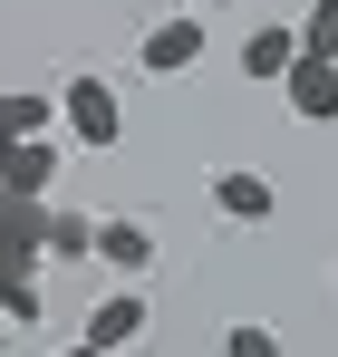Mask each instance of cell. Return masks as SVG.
<instances>
[{
    "label": "cell",
    "mask_w": 338,
    "mask_h": 357,
    "mask_svg": "<svg viewBox=\"0 0 338 357\" xmlns=\"http://www.w3.org/2000/svg\"><path fill=\"white\" fill-rule=\"evenodd\" d=\"M281 97L300 126H338V59H290L281 68Z\"/></svg>",
    "instance_id": "cell-6"
},
{
    "label": "cell",
    "mask_w": 338,
    "mask_h": 357,
    "mask_svg": "<svg viewBox=\"0 0 338 357\" xmlns=\"http://www.w3.org/2000/svg\"><path fill=\"white\" fill-rule=\"evenodd\" d=\"M58 357H107V348H87V338H78V348H58Z\"/></svg>",
    "instance_id": "cell-15"
},
{
    "label": "cell",
    "mask_w": 338,
    "mask_h": 357,
    "mask_svg": "<svg viewBox=\"0 0 338 357\" xmlns=\"http://www.w3.org/2000/svg\"><path fill=\"white\" fill-rule=\"evenodd\" d=\"M309 10H329V20H338V0H309Z\"/></svg>",
    "instance_id": "cell-16"
},
{
    "label": "cell",
    "mask_w": 338,
    "mask_h": 357,
    "mask_svg": "<svg viewBox=\"0 0 338 357\" xmlns=\"http://www.w3.org/2000/svg\"><path fill=\"white\" fill-rule=\"evenodd\" d=\"M300 59V29H290V20H271V29H251V39H242V77H251V87H281V68Z\"/></svg>",
    "instance_id": "cell-8"
},
{
    "label": "cell",
    "mask_w": 338,
    "mask_h": 357,
    "mask_svg": "<svg viewBox=\"0 0 338 357\" xmlns=\"http://www.w3.org/2000/svg\"><path fill=\"white\" fill-rule=\"evenodd\" d=\"M58 135H68L78 155H116V145H126V97H116V77L78 68V77L58 87Z\"/></svg>",
    "instance_id": "cell-1"
},
{
    "label": "cell",
    "mask_w": 338,
    "mask_h": 357,
    "mask_svg": "<svg viewBox=\"0 0 338 357\" xmlns=\"http://www.w3.org/2000/svg\"><path fill=\"white\" fill-rule=\"evenodd\" d=\"M203 59H213V39H203V10H174V20H155V29L135 39V68H145V77H193Z\"/></svg>",
    "instance_id": "cell-3"
},
{
    "label": "cell",
    "mask_w": 338,
    "mask_h": 357,
    "mask_svg": "<svg viewBox=\"0 0 338 357\" xmlns=\"http://www.w3.org/2000/svg\"><path fill=\"white\" fill-rule=\"evenodd\" d=\"M213 213H223L232 232H261V222L281 213V193H271V174H251V165H223V174H213Z\"/></svg>",
    "instance_id": "cell-5"
},
{
    "label": "cell",
    "mask_w": 338,
    "mask_h": 357,
    "mask_svg": "<svg viewBox=\"0 0 338 357\" xmlns=\"http://www.w3.org/2000/svg\"><path fill=\"white\" fill-rule=\"evenodd\" d=\"M58 165H68V135H10V193L20 203H49Z\"/></svg>",
    "instance_id": "cell-7"
},
{
    "label": "cell",
    "mask_w": 338,
    "mask_h": 357,
    "mask_svg": "<svg viewBox=\"0 0 338 357\" xmlns=\"http://www.w3.org/2000/svg\"><path fill=\"white\" fill-rule=\"evenodd\" d=\"M300 59H338V20H329V10L300 20Z\"/></svg>",
    "instance_id": "cell-13"
},
{
    "label": "cell",
    "mask_w": 338,
    "mask_h": 357,
    "mask_svg": "<svg viewBox=\"0 0 338 357\" xmlns=\"http://www.w3.org/2000/svg\"><path fill=\"white\" fill-rule=\"evenodd\" d=\"M223 357H281V338L261 319H242V328H223Z\"/></svg>",
    "instance_id": "cell-12"
},
{
    "label": "cell",
    "mask_w": 338,
    "mask_h": 357,
    "mask_svg": "<svg viewBox=\"0 0 338 357\" xmlns=\"http://www.w3.org/2000/svg\"><path fill=\"white\" fill-rule=\"evenodd\" d=\"M145 328H155V299H145V280H116V290H97V299H87V319H78V338H87V348H107V357L145 348Z\"/></svg>",
    "instance_id": "cell-2"
},
{
    "label": "cell",
    "mask_w": 338,
    "mask_h": 357,
    "mask_svg": "<svg viewBox=\"0 0 338 357\" xmlns=\"http://www.w3.org/2000/svg\"><path fill=\"white\" fill-rule=\"evenodd\" d=\"M39 261H97V213H39Z\"/></svg>",
    "instance_id": "cell-9"
},
{
    "label": "cell",
    "mask_w": 338,
    "mask_h": 357,
    "mask_svg": "<svg viewBox=\"0 0 338 357\" xmlns=\"http://www.w3.org/2000/svg\"><path fill=\"white\" fill-rule=\"evenodd\" d=\"M97 261H107L116 280H155L165 241H155V222H135V213H97Z\"/></svg>",
    "instance_id": "cell-4"
},
{
    "label": "cell",
    "mask_w": 338,
    "mask_h": 357,
    "mask_svg": "<svg viewBox=\"0 0 338 357\" xmlns=\"http://www.w3.org/2000/svg\"><path fill=\"white\" fill-rule=\"evenodd\" d=\"M0 135H58V97L10 87V97H0Z\"/></svg>",
    "instance_id": "cell-10"
},
{
    "label": "cell",
    "mask_w": 338,
    "mask_h": 357,
    "mask_svg": "<svg viewBox=\"0 0 338 357\" xmlns=\"http://www.w3.org/2000/svg\"><path fill=\"white\" fill-rule=\"evenodd\" d=\"M184 10H203V20H213V10H232V0H184Z\"/></svg>",
    "instance_id": "cell-14"
},
{
    "label": "cell",
    "mask_w": 338,
    "mask_h": 357,
    "mask_svg": "<svg viewBox=\"0 0 338 357\" xmlns=\"http://www.w3.org/2000/svg\"><path fill=\"white\" fill-rule=\"evenodd\" d=\"M39 319H49V290L39 280H10L0 290V328H39Z\"/></svg>",
    "instance_id": "cell-11"
}]
</instances>
